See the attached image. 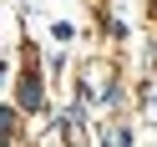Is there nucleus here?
I'll return each mask as SVG.
<instances>
[{
	"label": "nucleus",
	"instance_id": "f257e3e1",
	"mask_svg": "<svg viewBox=\"0 0 157 147\" xmlns=\"http://www.w3.org/2000/svg\"><path fill=\"white\" fill-rule=\"evenodd\" d=\"M15 96H21V106H25V112H36V106H41V81L25 71V76H21V86H15Z\"/></svg>",
	"mask_w": 157,
	"mask_h": 147
}]
</instances>
